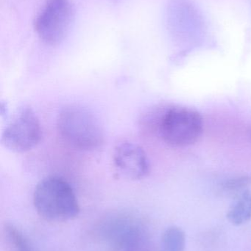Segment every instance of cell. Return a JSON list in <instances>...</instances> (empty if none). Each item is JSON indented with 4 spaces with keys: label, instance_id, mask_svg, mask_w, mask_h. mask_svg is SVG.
Wrapping results in <instances>:
<instances>
[{
    "label": "cell",
    "instance_id": "obj_4",
    "mask_svg": "<svg viewBox=\"0 0 251 251\" xmlns=\"http://www.w3.org/2000/svg\"><path fill=\"white\" fill-rule=\"evenodd\" d=\"M57 126L61 138L74 149L94 151L104 142V132L98 119L78 104H69L60 110Z\"/></svg>",
    "mask_w": 251,
    "mask_h": 251
},
{
    "label": "cell",
    "instance_id": "obj_2",
    "mask_svg": "<svg viewBox=\"0 0 251 251\" xmlns=\"http://www.w3.org/2000/svg\"><path fill=\"white\" fill-rule=\"evenodd\" d=\"M97 234L112 251H156L147 226L131 214H112L97 226Z\"/></svg>",
    "mask_w": 251,
    "mask_h": 251
},
{
    "label": "cell",
    "instance_id": "obj_10",
    "mask_svg": "<svg viewBox=\"0 0 251 251\" xmlns=\"http://www.w3.org/2000/svg\"><path fill=\"white\" fill-rule=\"evenodd\" d=\"M4 237L10 251H35L25 236L11 224L4 227Z\"/></svg>",
    "mask_w": 251,
    "mask_h": 251
},
{
    "label": "cell",
    "instance_id": "obj_1",
    "mask_svg": "<svg viewBox=\"0 0 251 251\" xmlns=\"http://www.w3.org/2000/svg\"><path fill=\"white\" fill-rule=\"evenodd\" d=\"M145 128H154L162 140L172 147L184 148L198 141L203 131V120L193 109L173 107L160 114L150 113L141 119Z\"/></svg>",
    "mask_w": 251,
    "mask_h": 251
},
{
    "label": "cell",
    "instance_id": "obj_3",
    "mask_svg": "<svg viewBox=\"0 0 251 251\" xmlns=\"http://www.w3.org/2000/svg\"><path fill=\"white\" fill-rule=\"evenodd\" d=\"M33 204L37 213L49 222L71 221L81 212L72 186L58 176L40 181L34 190Z\"/></svg>",
    "mask_w": 251,
    "mask_h": 251
},
{
    "label": "cell",
    "instance_id": "obj_12",
    "mask_svg": "<svg viewBox=\"0 0 251 251\" xmlns=\"http://www.w3.org/2000/svg\"><path fill=\"white\" fill-rule=\"evenodd\" d=\"M249 139H250V142L251 143V127L250 130H249Z\"/></svg>",
    "mask_w": 251,
    "mask_h": 251
},
{
    "label": "cell",
    "instance_id": "obj_6",
    "mask_svg": "<svg viewBox=\"0 0 251 251\" xmlns=\"http://www.w3.org/2000/svg\"><path fill=\"white\" fill-rule=\"evenodd\" d=\"M72 16L69 0H48L37 16L34 28L46 44L58 45L67 34Z\"/></svg>",
    "mask_w": 251,
    "mask_h": 251
},
{
    "label": "cell",
    "instance_id": "obj_7",
    "mask_svg": "<svg viewBox=\"0 0 251 251\" xmlns=\"http://www.w3.org/2000/svg\"><path fill=\"white\" fill-rule=\"evenodd\" d=\"M113 164L121 176L140 180L150 172V162L144 149L131 142H122L115 148Z\"/></svg>",
    "mask_w": 251,
    "mask_h": 251
},
{
    "label": "cell",
    "instance_id": "obj_5",
    "mask_svg": "<svg viewBox=\"0 0 251 251\" xmlns=\"http://www.w3.org/2000/svg\"><path fill=\"white\" fill-rule=\"evenodd\" d=\"M42 130L36 114L29 106L16 110L1 134V144L13 152L25 153L41 141Z\"/></svg>",
    "mask_w": 251,
    "mask_h": 251
},
{
    "label": "cell",
    "instance_id": "obj_8",
    "mask_svg": "<svg viewBox=\"0 0 251 251\" xmlns=\"http://www.w3.org/2000/svg\"><path fill=\"white\" fill-rule=\"evenodd\" d=\"M227 218L233 225L241 226L251 219V190H247L237 196L230 206Z\"/></svg>",
    "mask_w": 251,
    "mask_h": 251
},
{
    "label": "cell",
    "instance_id": "obj_9",
    "mask_svg": "<svg viewBox=\"0 0 251 251\" xmlns=\"http://www.w3.org/2000/svg\"><path fill=\"white\" fill-rule=\"evenodd\" d=\"M185 246V233L179 227H169L162 234L161 251H184Z\"/></svg>",
    "mask_w": 251,
    "mask_h": 251
},
{
    "label": "cell",
    "instance_id": "obj_11",
    "mask_svg": "<svg viewBox=\"0 0 251 251\" xmlns=\"http://www.w3.org/2000/svg\"><path fill=\"white\" fill-rule=\"evenodd\" d=\"M251 186V176L249 175L239 176L225 180L220 184L219 191L223 194L240 195L246 190H249Z\"/></svg>",
    "mask_w": 251,
    "mask_h": 251
}]
</instances>
